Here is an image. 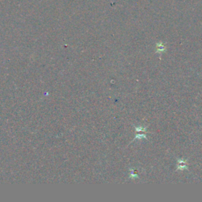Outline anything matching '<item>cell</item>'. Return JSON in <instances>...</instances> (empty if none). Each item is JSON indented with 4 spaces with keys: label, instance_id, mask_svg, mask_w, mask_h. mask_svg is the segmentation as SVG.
<instances>
[{
    "label": "cell",
    "instance_id": "1",
    "mask_svg": "<svg viewBox=\"0 0 202 202\" xmlns=\"http://www.w3.org/2000/svg\"><path fill=\"white\" fill-rule=\"evenodd\" d=\"M136 132H137V136L135 137V139H141L144 138L147 139L146 136V130L147 127H143V126H136L135 127Z\"/></svg>",
    "mask_w": 202,
    "mask_h": 202
},
{
    "label": "cell",
    "instance_id": "2",
    "mask_svg": "<svg viewBox=\"0 0 202 202\" xmlns=\"http://www.w3.org/2000/svg\"><path fill=\"white\" fill-rule=\"evenodd\" d=\"M178 165H177V169L178 170H186L188 168V164H187V162H186V160H183V159H179L178 161Z\"/></svg>",
    "mask_w": 202,
    "mask_h": 202
},
{
    "label": "cell",
    "instance_id": "3",
    "mask_svg": "<svg viewBox=\"0 0 202 202\" xmlns=\"http://www.w3.org/2000/svg\"><path fill=\"white\" fill-rule=\"evenodd\" d=\"M165 50H166V47H165V46L162 43L157 44V45H156V52L160 53V52H163Z\"/></svg>",
    "mask_w": 202,
    "mask_h": 202
}]
</instances>
